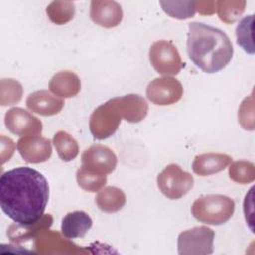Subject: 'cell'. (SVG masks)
<instances>
[{
    "label": "cell",
    "instance_id": "cell-17",
    "mask_svg": "<svg viewBox=\"0 0 255 255\" xmlns=\"http://www.w3.org/2000/svg\"><path fill=\"white\" fill-rule=\"evenodd\" d=\"M49 89L59 98H72L80 92L81 81L74 72L61 71L51 78Z\"/></svg>",
    "mask_w": 255,
    "mask_h": 255
},
{
    "label": "cell",
    "instance_id": "cell-20",
    "mask_svg": "<svg viewBox=\"0 0 255 255\" xmlns=\"http://www.w3.org/2000/svg\"><path fill=\"white\" fill-rule=\"evenodd\" d=\"M53 143L59 157L63 161H71L79 154L77 140L65 130H59L53 137Z\"/></svg>",
    "mask_w": 255,
    "mask_h": 255
},
{
    "label": "cell",
    "instance_id": "cell-22",
    "mask_svg": "<svg viewBox=\"0 0 255 255\" xmlns=\"http://www.w3.org/2000/svg\"><path fill=\"white\" fill-rule=\"evenodd\" d=\"M245 1H215V12L218 14L219 19L226 23L232 24L237 21L245 10Z\"/></svg>",
    "mask_w": 255,
    "mask_h": 255
},
{
    "label": "cell",
    "instance_id": "cell-12",
    "mask_svg": "<svg viewBox=\"0 0 255 255\" xmlns=\"http://www.w3.org/2000/svg\"><path fill=\"white\" fill-rule=\"evenodd\" d=\"M90 17L94 23L104 28L117 27L123 20L121 5L111 0H94L91 2Z\"/></svg>",
    "mask_w": 255,
    "mask_h": 255
},
{
    "label": "cell",
    "instance_id": "cell-25",
    "mask_svg": "<svg viewBox=\"0 0 255 255\" xmlns=\"http://www.w3.org/2000/svg\"><path fill=\"white\" fill-rule=\"evenodd\" d=\"M228 174L231 180L240 184H247L255 179V166L252 162L246 160H239L233 162L229 169Z\"/></svg>",
    "mask_w": 255,
    "mask_h": 255
},
{
    "label": "cell",
    "instance_id": "cell-10",
    "mask_svg": "<svg viewBox=\"0 0 255 255\" xmlns=\"http://www.w3.org/2000/svg\"><path fill=\"white\" fill-rule=\"evenodd\" d=\"M83 167L102 174L112 173L117 166L115 152L106 145L94 144L84 150L81 156Z\"/></svg>",
    "mask_w": 255,
    "mask_h": 255
},
{
    "label": "cell",
    "instance_id": "cell-28",
    "mask_svg": "<svg viewBox=\"0 0 255 255\" xmlns=\"http://www.w3.org/2000/svg\"><path fill=\"white\" fill-rule=\"evenodd\" d=\"M196 11L201 15H212L215 13V1H196Z\"/></svg>",
    "mask_w": 255,
    "mask_h": 255
},
{
    "label": "cell",
    "instance_id": "cell-24",
    "mask_svg": "<svg viewBox=\"0 0 255 255\" xmlns=\"http://www.w3.org/2000/svg\"><path fill=\"white\" fill-rule=\"evenodd\" d=\"M162 10L171 18L188 19L196 12V1H160Z\"/></svg>",
    "mask_w": 255,
    "mask_h": 255
},
{
    "label": "cell",
    "instance_id": "cell-23",
    "mask_svg": "<svg viewBox=\"0 0 255 255\" xmlns=\"http://www.w3.org/2000/svg\"><path fill=\"white\" fill-rule=\"evenodd\" d=\"M76 178L79 186L89 192L101 190L107 183V175L89 170L81 166L76 173Z\"/></svg>",
    "mask_w": 255,
    "mask_h": 255
},
{
    "label": "cell",
    "instance_id": "cell-11",
    "mask_svg": "<svg viewBox=\"0 0 255 255\" xmlns=\"http://www.w3.org/2000/svg\"><path fill=\"white\" fill-rule=\"evenodd\" d=\"M17 149L28 163L47 161L52 155V144L49 138L40 135L23 136L17 141Z\"/></svg>",
    "mask_w": 255,
    "mask_h": 255
},
{
    "label": "cell",
    "instance_id": "cell-9",
    "mask_svg": "<svg viewBox=\"0 0 255 255\" xmlns=\"http://www.w3.org/2000/svg\"><path fill=\"white\" fill-rule=\"evenodd\" d=\"M4 122L8 130L19 136L39 135L43 129V124L37 117L18 107L7 111Z\"/></svg>",
    "mask_w": 255,
    "mask_h": 255
},
{
    "label": "cell",
    "instance_id": "cell-19",
    "mask_svg": "<svg viewBox=\"0 0 255 255\" xmlns=\"http://www.w3.org/2000/svg\"><path fill=\"white\" fill-rule=\"evenodd\" d=\"M53 222V217L51 214H44L43 217L34 224L22 225V224H13L8 229V236L12 241H23L27 238L37 236L43 230L48 229Z\"/></svg>",
    "mask_w": 255,
    "mask_h": 255
},
{
    "label": "cell",
    "instance_id": "cell-13",
    "mask_svg": "<svg viewBox=\"0 0 255 255\" xmlns=\"http://www.w3.org/2000/svg\"><path fill=\"white\" fill-rule=\"evenodd\" d=\"M123 119L131 124L141 122L147 115V102L139 95L128 94L113 98Z\"/></svg>",
    "mask_w": 255,
    "mask_h": 255
},
{
    "label": "cell",
    "instance_id": "cell-15",
    "mask_svg": "<svg viewBox=\"0 0 255 255\" xmlns=\"http://www.w3.org/2000/svg\"><path fill=\"white\" fill-rule=\"evenodd\" d=\"M231 162L232 157L224 153H203L195 156L192 170L199 176H208L224 170Z\"/></svg>",
    "mask_w": 255,
    "mask_h": 255
},
{
    "label": "cell",
    "instance_id": "cell-7",
    "mask_svg": "<svg viewBox=\"0 0 255 255\" xmlns=\"http://www.w3.org/2000/svg\"><path fill=\"white\" fill-rule=\"evenodd\" d=\"M215 233L207 226H196L182 231L177 238L180 255H207L213 252Z\"/></svg>",
    "mask_w": 255,
    "mask_h": 255
},
{
    "label": "cell",
    "instance_id": "cell-14",
    "mask_svg": "<svg viewBox=\"0 0 255 255\" xmlns=\"http://www.w3.org/2000/svg\"><path fill=\"white\" fill-rule=\"evenodd\" d=\"M64 100L52 95L47 90L31 93L26 99L27 108L40 116L50 117L59 114L64 107Z\"/></svg>",
    "mask_w": 255,
    "mask_h": 255
},
{
    "label": "cell",
    "instance_id": "cell-4",
    "mask_svg": "<svg viewBox=\"0 0 255 255\" xmlns=\"http://www.w3.org/2000/svg\"><path fill=\"white\" fill-rule=\"evenodd\" d=\"M157 187L159 191L169 199L183 197L193 187V176L184 171L175 163L168 164L157 175Z\"/></svg>",
    "mask_w": 255,
    "mask_h": 255
},
{
    "label": "cell",
    "instance_id": "cell-18",
    "mask_svg": "<svg viewBox=\"0 0 255 255\" xmlns=\"http://www.w3.org/2000/svg\"><path fill=\"white\" fill-rule=\"evenodd\" d=\"M126 201L125 192L116 186H107L101 189L95 198L99 209L107 213L120 211L125 206Z\"/></svg>",
    "mask_w": 255,
    "mask_h": 255
},
{
    "label": "cell",
    "instance_id": "cell-21",
    "mask_svg": "<svg viewBox=\"0 0 255 255\" xmlns=\"http://www.w3.org/2000/svg\"><path fill=\"white\" fill-rule=\"evenodd\" d=\"M46 13L51 22L64 25L74 18L75 4L72 1H53L47 6Z\"/></svg>",
    "mask_w": 255,
    "mask_h": 255
},
{
    "label": "cell",
    "instance_id": "cell-2",
    "mask_svg": "<svg viewBox=\"0 0 255 255\" xmlns=\"http://www.w3.org/2000/svg\"><path fill=\"white\" fill-rule=\"evenodd\" d=\"M187 53L197 68L212 74L229 64L233 56V46L226 33L220 29L192 22L188 24Z\"/></svg>",
    "mask_w": 255,
    "mask_h": 255
},
{
    "label": "cell",
    "instance_id": "cell-26",
    "mask_svg": "<svg viewBox=\"0 0 255 255\" xmlns=\"http://www.w3.org/2000/svg\"><path fill=\"white\" fill-rule=\"evenodd\" d=\"M253 15L244 17L236 27L237 44L248 54H254V45L252 40Z\"/></svg>",
    "mask_w": 255,
    "mask_h": 255
},
{
    "label": "cell",
    "instance_id": "cell-5",
    "mask_svg": "<svg viewBox=\"0 0 255 255\" xmlns=\"http://www.w3.org/2000/svg\"><path fill=\"white\" fill-rule=\"evenodd\" d=\"M148 58L153 69L163 76L177 75L184 67L178 50L169 41L154 42L149 48Z\"/></svg>",
    "mask_w": 255,
    "mask_h": 255
},
{
    "label": "cell",
    "instance_id": "cell-16",
    "mask_svg": "<svg viewBox=\"0 0 255 255\" xmlns=\"http://www.w3.org/2000/svg\"><path fill=\"white\" fill-rule=\"evenodd\" d=\"M93 225L92 218L82 210L69 212L65 215L61 224L62 234L68 239L84 237Z\"/></svg>",
    "mask_w": 255,
    "mask_h": 255
},
{
    "label": "cell",
    "instance_id": "cell-6",
    "mask_svg": "<svg viewBox=\"0 0 255 255\" xmlns=\"http://www.w3.org/2000/svg\"><path fill=\"white\" fill-rule=\"evenodd\" d=\"M122 119L114 100L110 99L92 113L89 121L90 131L95 138L106 139L118 130Z\"/></svg>",
    "mask_w": 255,
    "mask_h": 255
},
{
    "label": "cell",
    "instance_id": "cell-1",
    "mask_svg": "<svg viewBox=\"0 0 255 255\" xmlns=\"http://www.w3.org/2000/svg\"><path fill=\"white\" fill-rule=\"evenodd\" d=\"M49 200V184L38 170L20 166L0 177V205L15 223L29 225L44 215Z\"/></svg>",
    "mask_w": 255,
    "mask_h": 255
},
{
    "label": "cell",
    "instance_id": "cell-3",
    "mask_svg": "<svg viewBox=\"0 0 255 255\" xmlns=\"http://www.w3.org/2000/svg\"><path fill=\"white\" fill-rule=\"evenodd\" d=\"M234 210V200L223 194L201 196L191 206L193 217L209 225H220L227 222L232 217Z\"/></svg>",
    "mask_w": 255,
    "mask_h": 255
},
{
    "label": "cell",
    "instance_id": "cell-8",
    "mask_svg": "<svg viewBox=\"0 0 255 255\" xmlns=\"http://www.w3.org/2000/svg\"><path fill=\"white\" fill-rule=\"evenodd\" d=\"M183 96L181 83L169 76L155 78L146 88L147 99L158 106H168L177 103Z\"/></svg>",
    "mask_w": 255,
    "mask_h": 255
},
{
    "label": "cell",
    "instance_id": "cell-27",
    "mask_svg": "<svg viewBox=\"0 0 255 255\" xmlns=\"http://www.w3.org/2000/svg\"><path fill=\"white\" fill-rule=\"evenodd\" d=\"M23 88L21 84L13 79L1 80V99L2 106H10L18 103L22 99Z\"/></svg>",
    "mask_w": 255,
    "mask_h": 255
}]
</instances>
